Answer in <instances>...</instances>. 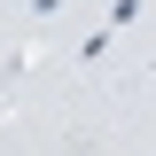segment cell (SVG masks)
I'll list each match as a JSON object with an SVG mask.
<instances>
[{
	"label": "cell",
	"mask_w": 156,
	"mask_h": 156,
	"mask_svg": "<svg viewBox=\"0 0 156 156\" xmlns=\"http://www.w3.org/2000/svg\"><path fill=\"white\" fill-rule=\"evenodd\" d=\"M140 8H148V0H117V8H109V31H125V23H140Z\"/></svg>",
	"instance_id": "obj_1"
},
{
	"label": "cell",
	"mask_w": 156,
	"mask_h": 156,
	"mask_svg": "<svg viewBox=\"0 0 156 156\" xmlns=\"http://www.w3.org/2000/svg\"><path fill=\"white\" fill-rule=\"evenodd\" d=\"M55 8H62V0H31V16H55Z\"/></svg>",
	"instance_id": "obj_2"
}]
</instances>
